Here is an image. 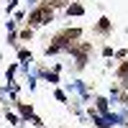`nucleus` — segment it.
<instances>
[{
    "mask_svg": "<svg viewBox=\"0 0 128 128\" xmlns=\"http://www.w3.org/2000/svg\"><path fill=\"white\" fill-rule=\"evenodd\" d=\"M44 18H49V10H38L31 20H34V23H44Z\"/></svg>",
    "mask_w": 128,
    "mask_h": 128,
    "instance_id": "nucleus-1",
    "label": "nucleus"
}]
</instances>
